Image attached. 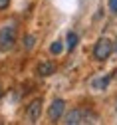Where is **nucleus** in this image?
I'll return each instance as SVG.
<instances>
[{"mask_svg":"<svg viewBox=\"0 0 117 125\" xmlns=\"http://www.w3.org/2000/svg\"><path fill=\"white\" fill-rule=\"evenodd\" d=\"M16 40H18L16 24H6L0 28V52H10L16 46Z\"/></svg>","mask_w":117,"mask_h":125,"instance_id":"obj_1","label":"nucleus"},{"mask_svg":"<svg viewBox=\"0 0 117 125\" xmlns=\"http://www.w3.org/2000/svg\"><path fill=\"white\" fill-rule=\"evenodd\" d=\"M113 54V42L109 38H99L93 46V58L97 62H105Z\"/></svg>","mask_w":117,"mask_h":125,"instance_id":"obj_2","label":"nucleus"},{"mask_svg":"<svg viewBox=\"0 0 117 125\" xmlns=\"http://www.w3.org/2000/svg\"><path fill=\"white\" fill-rule=\"evenodd\" d=\"M89 119H95V115H91L87 109H72V111L65 115V121L64 123H68V125H79V123H91Z\"/></svg>","mask_w":117,"mask_h":125,"instance_id":"obj_3","label":"nucleus"},{"mask_svg":"<svg viewBox=\"0 0 117 125\" xmlns=\"http://www.w3.org/2000/svg\"><path fill=\"white\" fill-rule=\"evenodd\" d=\"M42 115V97H36V99H32L26 107V119L28 123H36Z\"/></svg>","mask_w":117,"mask_h":125,"instance_id":"obj_4","label":"nucleus"},{"mask_svg":"<svg viewBox=\"0 0 117 125\" xmlns=\"http://www.w3.org/2000/svg\"><path fill=\"white\" fill-rule=\"evenodd\" d=\"M64 111H65V101L62 97H58V99L52 101V105H50V109H48V119L50 121H58L64 115Z\"/></svg>","mask_w":117,"mask_h":125,"instance_id":"obj_5","label":"nucleus"},{"mask_svg":"<svg viewBox=\"0 0 117 125\" xmlns=\"http://www.w3.org/2000/svg\"><path fill=\"white\" fill-rule=\"evenodd\" d=\"M56 64H54V62H40V64H38V68H36V73L40 75V77H50V75H54L56 73Z\"/></svg>","mask_w":117,"mask_h":125,"instance_id":"obj_6","label":"nucleus"},{"mask_svg":"<svg viewBox=\"0 0 117 125\" xmlns=\"http://www.w3.org/2000/svg\"><path fill=\"white\" fill-rule=\"evenodd\" d=\"M109 80H111V75H101V77H95V80L91 82V87H93V89H97V91H103V89H107Z\"/></svg>","mask_w":117,"mask_h":125,"instance_id":"obj_7","label":"nucleus"},{"mask_svg":"<svg viewBox=\"0 0 117 125\" xmlns=\"http://www.w3.org/2000/svg\"><path fill=\"white\" fill-rule=\"evenodd\" d=\"M65 42H68V50L72 52V50L75 48V46H77L79 38H77V34H75V32H70V34H68V38H65Z\"/></svg>","mask_w":117,"mask_h":125,"instance_id":"obj_8","label":"nucleus"},{"mask_svg":"<svg viewBox=\"0 0 117 125\" xmlns=\"http://www.w3.org/2000/svg\"><path fill=\"white\" fill-rule=\"evenodd\" d=\"M62 50H64L62 40H56L52 46H50V54H52V56H60V54H62Z\"/></svg>","mask_w":117,"mask_h":125,"instance_id":"obj_9","label":"nucleus"},{"mask_svg":"<svg viewBox=\"0 0 117 125\" xmlns=\"http://www.w3.org/2000/svg\"><path fill=\"white\" fill-rule=\"evenodd\" d=\"M34 46H36V36H34V34H28V36L24 38V48H26V50H32Z\"/></svg>","mask_w":117,"mask_h":125,"instance_id":"obj_10","label":"nucleus"},{"mask_svg":"<svg viewBox=\"0 0 117 125\" xmlns=\"http://www.w3.org/2000/svg\"><path fill=\"white\" fill-rule=\"evenodd\" d=\"M109 10L113 14H117V0H109Z\"/></svg>","mask_w":117,"mask_h":125,"instance_id":"obj_11","label":"nucleus"},{"mask_svg":"<svg viewBox=\"0 0 117 125\" xmlns=\"http://www.w3.org/2000/svg\"><path fill=\"white\" fill-rule=\"evenodd\" d=\"M10 4V0H0V10H6Z\"/></svg>","mask_w":117,"mask_h":125,"instance_id":"obj_12","label":"nucleus"},{"mask_svg":"<svg viewBox=\"0 0 117 125\" xmlns=\"http://www.w3.org/2000/svg\"><path fill=\"white\" fill-rule=\"evenodd\" d=\"M113 52H117V40H115V44H113Z\"/></svg>","mask_w":117,"mask_h":125,"instance_id":"obj_13","label":"nucleus"},{"mask_svg":"<svg viewBox=\"0 0 117 125\" xmlns=\"http://www.w3.org/2000/svg\"><path fill=\"white\" fill-rule=\"evenodd\" d=\"M113 77H115V80H117V68H115V72H113Z\"/></svg>","mask_w":117,"mask_h":125,"instance_id":"obj_14","label":"nucleus"},{"mask_svg":"<svg viewBox=\"0 0 117 125\" xmlns=\"http://www.w3.org/2000/svg\"><path fill=\"white\" fill-rule=\"evenodd\" d=\"M2 93H4V91H2V85H0V97H2Z\"/></svg>","mask_w":117,"mask_h":125,"instance_id":"obj_15","label":"nucleus"}]
</instances>
